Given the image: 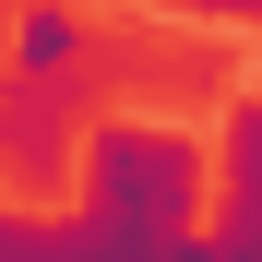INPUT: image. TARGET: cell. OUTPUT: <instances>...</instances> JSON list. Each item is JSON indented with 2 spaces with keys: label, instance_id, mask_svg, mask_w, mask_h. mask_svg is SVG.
<instances>
[{
  "label": "cell",
  "instance_id": "6da1fadb",
  "mask_svg": "<svg viewBox=\"0 0 262 262\" xmlns=\"http://www.w3.org/2000/svg\"><path fill=\"white\" fill-rule=\"evenodd\" d=\"M203 203H214V143L203 119L119 107L72 143V214L60 262H203Z\"/></svg>",
  "mask_w": 262,
  "mask_h": 262
},
{
  "label": "cell",
  "instance_id": "7a4b0ae2",
  "mask_svg": "<svg viewBox=\"0 0 262 262\" xmlns=\"http://www.w3.org/2000/svg\"><path fill=\"white\" fill-rule=\"evenodd\" d=\"M83 83H0V179L12 191H60L72 179V143H83Z\"/></svg>",
  "mask_w": 262,
  "mask_h": 262
},
{
  "label": "cell",
  "instance_id": "3957f363",
  "mask_svg": "<svg viewBox=\"0 0 262 262\" xmlns=\"http://www.w3.org/2000/svg\"><path fill=\"white\" fill-rule=\"evenodd\" d=\"M0 60H12V83H72V72H96V24H83V0H12Z\"/></svg>",
  "mask_w": 262,
  "mask_h": 262
},
{
  "label": "cell",
  "instance_id": "277c9868",
  "mask_svg": "<svg viewBox=\"0 0 262 262\" xmlns=\"http://www.w3.org/2000/svg\"><path fill=\"white\" fill-rule=\"evenodd\" d=\"M214 179H227V191H262V96L214 119Z\"/></svg>",
  "mask_w": 262,
  "mask_h": 262
},
{
  "label": "cell",
  "instance_id": "5b68a950",
  "mask_svg": "<svg viewBox=\"0 0 262 262\" xmlns=\"http://www.w3.org/2000/svg\"><path fill=\"white\" fill-rule=\"evenodd\" d=\"M0 262H60V227H24V214H12V179H0Z\"/></svg>",
  "mask_w": 262,
  "mask_h": 262
},
{
  "label": "cell",
  "instance_id": "8992f818",
  "mask_svg": "<svg viewBox=\"0 0 262 262\" xmlns=\"http://www.w3.org/2000/svg\"><path fill=\"white\" fill-rule=\"evenodd\" d=\"M155 12H191V24H262V0H155Z\"/></svg>",
  "mask_w": 262,
  "mask_h": 262
},
{
  "label": "cell",
  "instance_id": "52a82bcc",
  "mask_svg": "<svg viewBox=\"0 0 262 262\" xmlns=\"http://www.w3.org/2000/svg\"><path fill=\"white\" fill-rule=\"evenodd\" d=\"M0 36H12V0H0Z\"/></svg>",
  "mask_w": 262,
  "mask_h": 262
}]
</instances>
